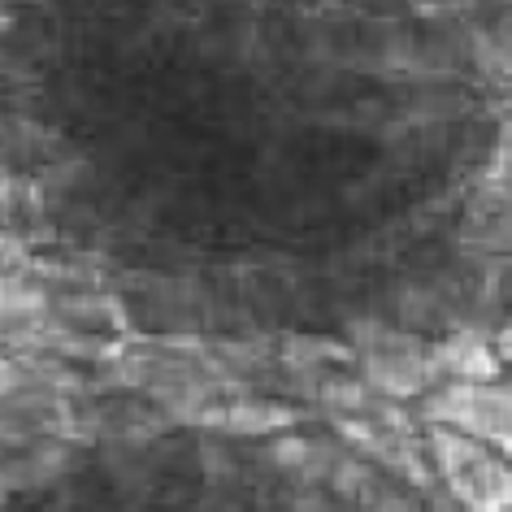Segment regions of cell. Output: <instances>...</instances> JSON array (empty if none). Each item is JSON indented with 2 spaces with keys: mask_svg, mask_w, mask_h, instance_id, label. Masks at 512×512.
I'll use <instances>...</instances> for the list:
<instances>
[{
  "mask_svg": "<svg viewBox=\"0 0 512 512\" xmlns=\"http://www.w3.org/2000/svg\"><path fill=\"white\" fill-rule=\"evenodd\" d=\"M48 317L70 330V335H105V326H122L126 317L118 309V300L105 296H48Z\"/></svg>",
  "mask_w": 512,
  "mask_h": 512,
  "instance_id": "8992f818",
  "label": "cell"
},
{
  "mask_svg": "<svg viewBox=\"0 0 512 512\" xmlns=\"http://www.w3.org/2000/svg\"><path fill=\"white\" fill-rule=\"evenodd\" d=\"M352 356L365 369L361 382L382 400H413L430 387V356L408 330H387L378 322L356 326Z\"/></svg>",
  "mask_w": 512,
  "mask_h": 512,
  "instance_id": "7a4b0ae2",
  "label": "cell"
},
{
  "mask_svg": "<svg viewBox=\"0 0 512 512\" xmlns=\"http://www.w3.org/2000/svg\"><path fill=\"white\" fill-rule=\"evenodd\" d=\"M430 460H434V469H439V478L452 486V495L469 512H508L512 508L508 460L499 456L495 447L434 426L430 430Z\"/></svg>",
  "mask_w": 512,
  "mask_h": 512,
  "instance_id": "6da1fadb",
  "label": "cell"
},
{
  "mask_svg": "<svg viewBox=\"0 0 512 512\" xmlns=\"http://www.w3.org/2000/svg\"><path fill=\"white\" fill-rule=\"evenodd\" d=\"M356 508L361 512H417V499L400 491L391 478H378V473H369L361 482V491H356Z\"/></svg>",
  "mask_w": 512,
  "mask_h": 512,
  "instance_id": "ba28073f",
  "label": "cell"
},
{
  "mask_svg": "<svg viewBox=\"0 0 512 512\" xmlns=\"http://www.w3.org/2000/svg\"><path fill=\"white\" fill-rule=\"evenodd\" d=\"M426 356H430V382H473V387L504 382L499 352L473 330H456V335L439 339L434 348H426Z\"/></svg>",
  "mask_w": 512,
  "mask_h": 512,
  "instance_id": "277c9868",
  "label": "cell"
},
{
  "mask_svg": "<svg viewBox=\"0 0 512 512\" xmlns=\"http://www.w3.org/2000/svg\"><path fill=\"white\" fill-rule=\"evenodd\" d=\"M317 400L326 408H335V413H352V417H365L369 400H374V391L365 387L361 378H348V374H326L317 382Z\"/></svg>",
  "mask_w": 512,
  "mask_h": 512,
  "instance_id": "52a82bcc",
  "label": "cell"
},
{
  "mask_svg": "<svg viewBox=\"0 0 512 512\" xmlns=\"http://www.w3.org/2000/svg\"><path fill=\"white\" fill-rule=\"evenodd\" d=\"M22 387H27V365L14 361V356H0V400Z\"/></svg>",
  "mask_w": 512,
  "mask_h": 512,
  "instance_id": "30bf717a",
  "label": "cell"
},
{
  "mask_svg": "<svg viewBox=\"0 0 512 512\" xmlns=\"http://www.w3.org/2000/svg\"><path fill=\"white\" fill-rule=\"evenodd\" d=\"M296 421H300L296 408L274 404V400H235V404H222V413H217V426L226 434H243V439H274V434L296 426Z\"/></svg>",
  "mask_w": 512,
  "mask_h": 512,
  "instance_id": "5b68a950",
  "label": "cell"
},
{
  "mask_svg": "<svg viewBox=\"0 0 512 512\" xmlns=\"http://www.w3.org/2000/svg\"><path fill=\"white\" fill-rule=\"evenodd\" d=\"M508 387L504 382H491V387H473V382H439L426 404H421V417L430 426L456 430L473 443H491L499 456H508Z\"/></svg>",
  "mask_w": 512,
  "mask_h": 512,
  "instance_id": "3957f363",
  "label": "cell"
},
{
  "mask_svg": "<svg viewBox=\"0 0 512 512\" xmlns=\"http://www.w3.org/2000/svg\"><path fill=\"white\" fill-rule=\"evenodd\" d=\"M365 478H369V469L356 456H335V465H330V473H326L330 491H335L339 499H356V491H361Z\"/></svg>",
  "mask_w": 512,
  "mask_h": 512,
  "instance_id": "9c48e42d",
  "label": "cell"
}]
</instances>
